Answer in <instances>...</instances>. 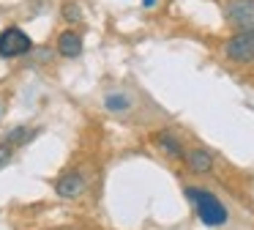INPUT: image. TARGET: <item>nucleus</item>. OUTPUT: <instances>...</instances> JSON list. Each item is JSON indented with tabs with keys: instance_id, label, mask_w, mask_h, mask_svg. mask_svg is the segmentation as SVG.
Wrapping results in <instances>:
<instances>
[{
	"instance_id": "f257e3e1",
	"label": "nucleus",
	"mask_w": 254,
	"mask_h": 230,
	"mask_svg": "<svg viewBox=\"0 0 254 230\" xmlns=\"http://www.w3.org/2000/svg\"><path fill=\"white\" fill-rule=\"evenodd\" d=\"M186 197L194 206V214L197 219L205 225V228H224L230 222V208L221 203V197H216L210 189H202V186H186Z\"/></svg>"
},
{
	"instance_id": "f03ea898",
	"label": "nucleus",
	"mask_w": 254,
	"mask_h": 230,
	"mask_svg": "<svg viewBox=\"0 0 254 230\" xmlns=\"http://www.w3.org/2000/svg\"><path fill=\"white\" fill-rule=\"evenodd\" d=\"M30 49H33V41H30V36L22 30V27L11 25L6 27V30L0 33V58H22V55H28Z\"/></svg>"
},
{
	"instance_id": "7ed1b4c3",
	"label": "nucleus",
	"mask_w": 254,
	"mask_h": 230,
	"mask_svg": "<svg viewBox=\"0 0 254 230\" xmlns=\"http://www.w3.org/2000/svg\"><path fill=\"white\" fill-rule=\"evenodd\" d=\"M85 189H88V175L79 167H68L55 178V192L63 200H77L85 195Z\"/></svg>"
},
{
	"instance_id": "20e7f679",
	"label": "nucleus",
	"mask_w": 254,
	"mask_h": 230,
	"mask_svg": "<svg viewBox=\"0 0 254 230\" xmlns=\"http://www.w3.org/2000/svg\"><path fill=\"white\" fill-rule=\"evenodd\" d=\"M224 16L235 30L254 33V0H227Z\"/></svg>"
},
{
	"instance_id": "39448f33",
	"label": "nucleus",
	"mask_w": 254,
	"mask_h": 230,
	"mask_svg": "<svg viewBox=\"0 0 254 230\" xmlns=\"http://www.w3.org/2000/svg\"><path fill=\"white\" fill-rule=\"evenodd\" d=\"M224 55L232 63H252L254 60V33H235L224 44Z\"/></svg>"
},
{
	"instance_id": "423d86ee",
	"label": "nucleus",
	"mask_w": 254,
	"mask_h": 230,
	"mask_svg": "<svg viewBox=\"0 0 254 230\" xmlns=\"http://www.w3.org/2000/svg\"><path fill=\"white\" fill-rule=\"evenodd\" d=\"M183 162H186V167L191 170L194 175H208L213 173V156H210V151H205V148H191V151L183 153Z\"/></svg>"
},
{
	"instance_id": "0eeeda50",
	"label": "nucleus",
	"mask_w": 254,
	"mask_h": 230,
	"mask_svg": "<svg viewBox=\"0 0 254 230\" xmlns=\"http://www.w3.org/2000/svg\"><path fill=\"white\" fill-rule=\"evenodd\" d=\"M58 52L63 58H79L82 55V36L77 30H63L58 36Z\"/></svg>"
},
{
	"instance_id": "6e6552de",
	"label": "nucleus",
	"mask_w": 254,
	"mask_h": 230,
	"mask_svg": "<svg viewBox=\"0 0 254 230\" xmlns=\"http://www.w3.org/2000/svg\"><path fill=\"white\" fill-rule=\"evenodd\" d=\"M153 140H156V145H159V148H161V151H164L170 159H183V153H186V151H183L181 137H178V134H172L170 129L159 131V134H156Z\"/></svg>"
},
{
	"instance_id": "1a4fd4ad",
	"label": "nucleus",
	"mask_w": 254,
	"mask_h": 230,
	"mask_svg": "<svg viewBox=\"0 0 254 230\" xmlns=\"http://www.w3.org/2000/svg\"><path fill=\"white\" fill-rule=\"evenodd\" d=\"M107 110H112V113H123V110L131 107V99L126 96V93H110V96L104 99Z\"/></svg>"
},
{
	"instance_id": "9d476101",
	"label": "nucleus",
	"mask_w": 254,
	"mask_h": 230,
	"mask_svg": "<svg viewBox=\"0 0 254 230\" xmlns=\"http://www.w3.org/2000/svg\"><path fill=\"white\" fill-rule=\"evenodd\" d=\"M14 151H17L14 145H8V142L0 140V170H3V167H6V164L14 159Z\"/></svg>"
},
{
	"instance_id": "9b49d317",
	"label": "nucleus",
	"mask_w": 254,
	"mask_h": 230,
	"mask_svg": "<svg viewBox=\"0 0 254 230\" xmlns=\"http://www.w3.org/2000/svg\"><path fill=\"white\" fill-rule=\"evenodd\" d=\"M63 16H66L68 22H82V14H79V5L77 3H68L66 8H63Z\"/></svg>"
},
{
	"instance_id": "f8f14e48",
	"label": "nucleus",
	"mask_w": 254,
	"mask_h": 230,
	"mask_svg": "<svg viewBox=\"0 0 254 230\" xmlns=\"http://www.w3.org/2000/svg\"><path fill=\"white\" fill-rule=\"evenodd\" d=\"M142 3H145V5H148V8H150V5H156V0H142Z\"/></svg>"
}]
</instances>
